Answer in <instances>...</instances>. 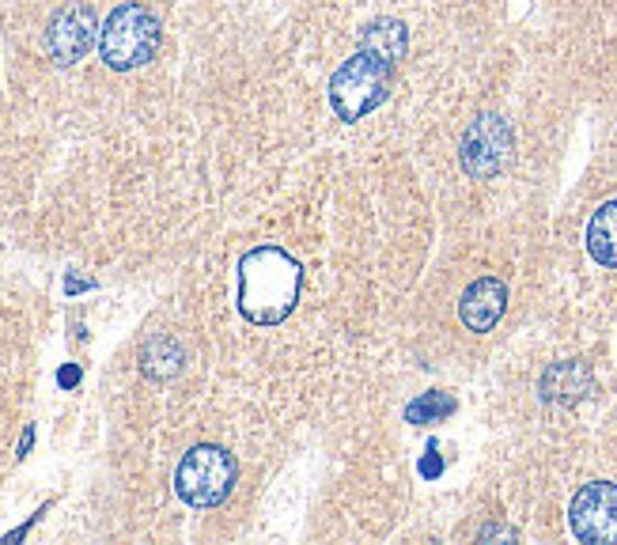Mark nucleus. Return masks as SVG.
Wrapping results in <instances>:
<instances>
[{
  "label": "nucleus",
  "instance_id": "9b49d317",
  "mask_svg": "<svg viewBox=\"0 0 617 545\" xmlns=\"http://www.w3.org/2000/svg\"><path fill=\"white\" fill-rule=\"evenodd\" d=\"M587 254L606 269H617V201H606L595 209L587 224Z\"/></svg>",
  "mask_w": 617,
  "mask_h": 545
},
{
  "label": "nucleus",
  "instance_id": "6e6552de",
  "mask_svg": "<svg viewBox=\"0 0 617 545\" xmlns=\"http://www.w3.org/2000/svg\"><path fill=\"white\" fill-rule=\"evenodd\" d=\"M504 307H508V288H504V280L477 277L474 285L462 292L459 319H462V326L474 330V334H488V330L504 319Z\"/></svg>",
  "mask_w": 617,
  "mask_h": 545
},
{
  "label": "nucleus",
  "instance_id": "2eb2a0df",
  "mask_svg": "<svg viewBox=\"0 0 617 545\" xmlns=\"http://www.w3.org/2000/svg\"><path fill=\"white\" fill-rule=\"evenodd\" d=\"M421 474L425 477H440L443 474V463H440V455H436V443H428V451L421 458Z\"/></svg>",
  "mask_w": 617,
  "mask_h": 545
},
{
  "label": "nucleus",
  "instance_id": "1a4fd4ad",
  "mask_svg": "<svg viewBox=\"0 0 617 545\" xmlns=\"http://www.w3.org/2000/svg\"><path fill=\"white\" fill-rule=\"evenodd\" d=\"M538 390H542V402L572 405V402H580V398H587L591 390H595V375H591V368L584 360H561L542 375Z\"/></svg>",
  "mask_w": 617,
  "mask_h": 545
},
{
  "label": "nucleus",
  "instance_id": "ddd939ff",
  "mask_svg": "<svg viewBox=\"0 0 617 545\" xmlns=\"http://www.w3.org/2000/svg\"><path fill=\"white\" fill-rule=\"evenodd\" d=\"M455 413V398L443 394V390H428V394L414 398V402L406 405V421L409 424H432V421H443V416Z\"/></svg>",
  "mask_w": 617,
  "mask_h": 545
},
{
  "label": "nucleus",
  "instance_id": "20e7f679",
  "mask_svg": "<svg viewBox=\"0 0 617 545\" xmlns=\"http://www.w3.org/2000/svg\"><path fill=\"white\" fill-rule=\"evenodd\" d=\"M231 485H235V458L217 443H201V447L186 451V458L175 470V492L190 508L224 504Z\"/></svg>",
  "mask_w": 617,
  "mask_h": 545
},
{
  "label": "nucleus",
  "instance_id": "f03ea898",
  "mask_svg": "<svg viewBox=\"0 0 617 545\" xmlns=\"http://www.w3.org/2000/svg\"><path fill=\"white\" fill-rule=\"evenodd\" d=\"M163 27L159 20L144 4H122L107 15L99 31V54L107 68L114 73H133V68L148 65L159 49Z\"/></svg>",
  "mask_w": 617,
  "mask_h": 545
},
{
  "label": "nucleus",
  "instance_id": "f257e3e1",
  "mask_svg": "<svg viewBox=\"0 0 617 545\" xmlns=\"http://www.w3.org/2000/svg\"><path fill=\"white\" fill-rule=\"evenodd\" d=\"M304 269L285 246H254L239 258V314L254 326H280L299 303Z\"/></svg>",
  "mask_w": 617,
  "mask_h": 545
},
{
  "label": "nucleus",
  "instance_id": "9d476101",
  "mask_svg": "<svg viewBox=\"0 0 617 545\" xmlns=\"http://www.w3.org/2000/svg\"><path fill=\"white\" fill-rule=\"evenodd\" d=\"M360 49L364 54H375L379 62H387L390 68L406 57L409 49V31L401 20H375L367 23L364 34H360Z\"/></svg>",
  "mask_w": 617,
  "mask_h": 545
},
{
  "label": "nucleus",
  "instance_id": "0eeeda50",
  "mask_svg": "<svg viewBox=\"0 0 617 545\" xmlns=\"http://www.w3.org/2000/svg\"><path fill=\"white\" fill-rule=\"evenodd\" d=\"M96 34H99V23H96V15H91V8H62L46 31L49 57H54L57 65H76L91 46H96Z\"/></svg>",
  "mask_w": 617,
  "mask_h": 545
},
{
  "label": "nucleus",
  "instance_id": "39448f33",
  "mask_svg": "<svg viewBox=\"0 0 617 545\" xmlns=\"http://www.w3.org/2000/svg\"><path fill=\"white\" fill-rule=\"evenodd\" d=\"M511 152H516V133H511V122L504 114H477L474 122L466 125L459 144V159L462 170L477 182L485 178H496L504 167H508Z\"/></svg>",
  "mask_w": 617,
  "mask_h": 545
},
{
  "label": "nucleus",
  "instance_id": "7ed1b4c3",
  "mask_svg": "<svg viewBox=\"0 0 617 545\" xmlns=\"http://www.w3.org/2000/svg\"><path fill=\"white\" fill-rule=\"evenodd\" d=\"M390 91V65L375 54L356 49L330 80V107L341 122H360L367 118Z\"/></svg>",
  "mask_w": 617,
  "mask_h": 545
},
{
  "label": "nucleus",
  "instance_id": "423d86ee",
  "mask_svg": "<svg viewBox=\"0 0 617 545\" xmlns=\"http://www.w3.org/2000/svg\"><path fill=\"white\" fill-rule=\"evenodd\" d=\"M569 526L587 545L617 542V485L587 481L569 504Z\"/></svg>",
  "mask_w": 617,
  "mask_h": 545
},
{
  "label": "nucleus",
  "instance_id": "4468645a",
  "mask_svg": "<svg viewBox=\"0 0 617 545\" xmlns=\"http://www.w3.org/2000/svg\"><path fill=\"white\" fill-rule=\"evenodd\" d=\"M519 534L511 531V526H485L482 534H477V542H516Z\"/></svg>",
  "mask_w": 617,
  "mask_h": 545
},
{
  "label": "nucleus",
  "instance_id": "f8f14e48",
  "mask_svg": "<svg viewBox=\"0 0 617 545\" xmlns=\"http://www.w3.org/2000/svg\"><path fill=\"white\" fill-rule=\"evenodd\" d=\"M178 368H183V345L175 337L159 334L141 348V371L148 379H170Z\"/></svg>",
  "mask_w": 617,
  "mask_h": 545
}]
</instances>
